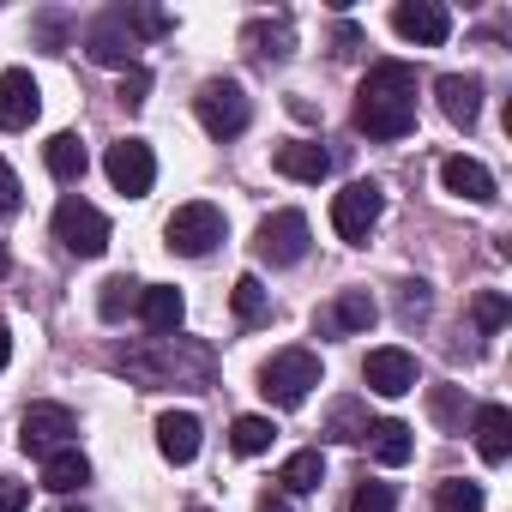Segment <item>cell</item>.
Instances as JSON below:
<instances>
[{
    "instance_id": "6da1fadb",
    "label": "cell",
    "mask_w": 512,
    "mask_h": 512,
    "mask_svg": "<svg viewBox=\"0 0 512 512\" xmlns=\"http://www.w3.org/2000/svg\"><path fill=\"white\" fill-rule=\"evenodd\" d=\"M115 368H121L133 386H145V392H157V386L205 392V386H211V374H217V350H211V344H199V338L169 332V338H139V344L115 350Z\"/></svg>"
},
{
    "instance_id": "7a4b0ae2",
    "label": "cell",
    "mask_w": 512,
    "mask_h": 512,
    "mask_svg": "<svg viewBox=\"0 0 512 512\" xmlns=\"http://www.w3.org/2000/svg\"><path fill=\"white\" fill-rule=\"evenodd\" d=\"M410 127H416V67H404V61L368 67V79L356 91V133L404 139Z\"/></svg>"
},
{
    "instance_id": "3957f363",
    "label": "cell",
    "mask_w": 512,
    "mask_h": 512,
    "mask_svg": "<svg viewBox=\"0 0 512 512\" xmlns=\"http://www.w3.org/2000/svg\"><path fill=\"white\" fill-rule=\"evenodd\" d=\"M314 386H320V356H314V350H278V356L260 368V392H266V404H278V410H302Z\"/></svg>"
},
{
    "instance_id": "277c9868",
    "label": "cell",
    "mask_w": 512,
    "mask_h": 512,
    "mask_svg": "<svg viewBox=\"0 0 512 512\" xmlns=\"http://www.w3.org/2000/svg\"><path fill=\"white\" fill-rule=\"evenodd\" d=\"M55 241H61L67 253H79V260H103V253H109V217H103L91 199L67 193V199L55 205Z\"/></svg>"
},
{
    "instance_id": "5b68a950",
    "label": "cell",
    "mask_w": 512,
    "mask_h": 512,
    "mask_svg": "<svg viewBox=\"0 0 512 512\" xmlns=\"http://www.w3.org/2000/svg\"><path fill=\"white\" fill-rule=\"evenodd\" d=\"M223 211L211 205V199H193V205H181L169 223H163V247L169 253H181V260H205V253L223 241Z\"/></svg>"
},
{
    "instance_id": "8992f818",
    "label": "cell",
    "mask_w": 512,
    "mask_h": 512,
    "mask_svg": "<svg viewBox=\"0 0 512 512\" xmlns=\"http://www.w3.org/2000/svg\"><path fill=\"white\" fill-rule=\"evenodd\" d=\"M193 115H199V127H205L211 139H235V133H247L253 103H247V91H241L235 79H205L199 97H193Z\"/></svg>"
},
{
    "instance_id": "52a82bcc",
    "label": "cell",
    "mask_w": 512,
    "mask_h": 512,
    "mask_svg": "<svg viewBox=\"0 0 512 512\" xmlns=\"http://www.w3.org/2000/svg\"><path fill=\"white\" fill-rule=\"evenodd\" d=\"M308 241H314V229H308L302 211H272L260 229H253V253H260L266 266H296V260H308Z\"/></svg>"
},
{
    "instance_id": "ba28073f",
    "label": "cell",
    "mask_w": 512,
    "mask_h": 512,
    "mask_svg": "<svg viewBox=\"0 0 512 512\" xmlns=\"http://www.w3.org/2000/svg\"><path fill=\"white\" fill-rule=\"evenodd\" d=\"M380 211H386V193H380L374 181H350L344 193H332V229H338L350 247H362V241L374 235Z\"/></svg>"
},
{
    "instance_id": "9c48e42d",
    "label": "cell",
    "mask_w": 512,
    "mask_h": 512,
    "mask_svg": "<svg viewBox=\"0 0 512 512\" xmlns=\"http://www.w3.org/2000/svg\"><path fill=\"white\" fill-rule=\"evenodd\" d=\"M73 434H79V416H73L67 404H31V410L19 416V446H25L31 458H49V452L73 446Z\"/></svg>"
},
{
    "instance_id": "30bf717a",
    "label": "cell",
    "mask_w": 512,
    "mask_h": 512,
    "mask_svg": "<svg viewBox=\"0 0 512 512\" xmlns=\"http://www.w3.org/2000/svg\"><path fill=\"white\" fill-rule=\"evenodd\" d=\"M103 169H109L115 193H127V199H145V193H151V181H157V157H151V145H145V139H115V145H109V157H103Z\"/></svg>"
},
{
    "instance_id": "8fae6325",
    "label": "cell",
    "mask_w": 512,
    "mask_h": 512,
    "mask_svg": "<svg viewBox=\"0 0 512 512\" xmlns=\"http://www.w3.org/2000/svg\"><path fill=\"white\" fill-rule=\"evenodd\" d=\"M392 31L404 43H422V49H440L452 37V13L440 7V0H398L392 7Z\"/></svg>"
},
{
    "instance_id": "7c38bea8",
    "label": "cell",
    "mask_w": 512,
    "mask_h": 512,
    "mask_svg": "<svg viewBox=\"0 0 512 512\" xmlns=\"http://www.w3.org/2000/svg\"><path fill=\"white\" fill-rule=\"evenodd\" d=\"M374 320H380V308H374L368 290H338V296L314 314V332H320V338H356V332H368Z\"/></svg>"
},
{
    "instance_id": "4fadbf2b",
    "label": "cell",
    "mask_w": 512,
    "mask_h": 512,
    "mask_svg": "<svg viewBox=\"0 0 512 512\" xmlns=\"http://www.w3.org/2000/svg\"><path fill=\"white\" fill-rule=\"evenodd\" d=\"M43 115V91L25 67H7L0 73V133H25L31 121Z\"/></svg>"
},
{
    "instance_id": "5bb4252c",
    "label": "cell",
    "mask_w": 512,
    "mask_h": 512,
    "mask_svg": "<svg viewBox=\"0 0 512 512\" xmlns=\"http://www.w3.org/2000/svg\"><path fill=\"white\" fill-rule=\"evenodd\" d=\"M362 380H368V392H380V398H404V392H416V356H410V350H398V344L368 350Z\"/></svg>"
},
{
    "instance_id": "9a60e30c",
    "label": "cell",
    "mask_w": 512,
    "mask_h": 512,
    "mask_svg": "<svg viewBox=\"0 0 512 512\" xmlns=\"http://www.w3.org/2000/svg\"><path fill=\"white\" fill-rule=\"evenodd\" d=\"M85 49H91V61H97V67H121V73H127V67H139V61H133V55H139V43H133V31L121 25V13L97 19V25L85 31Z\"/></svg>"
},
{
    "instance_id": "2e32d148",
    "label": "cell",
    "mask_w": 512,
    "mask_h": 512,
    "mask_svg": "<svg viewBox=\"0 0 512 512\" xmlns=\"http://www.w3.org/2000/svg\"><path fill=\"white\" fill-rule=\"evenodd\" d=\"M272 163H278V175L308 181V187H320V181L332 175V151H326L320 139H284V145L272 151Z\"/></svg>"
},
{
    "instance_id": "e0dca14e",
    "label": "cell",
    "mask_w": 512,
    "mask_h": 512,
    "mask_svg": "<svg viewBox=\"0 0 512 512\" xmlns=\"http://www.w3.org/2000/svg\"><path fill=\"white\" fill-rule=\"evenodd\" d=\"M470 434H476L482 464H506L512 458V410L506 404H476L470 410Z\"/></svg>"
},
{
    "instance_id": "ac0fdd59",
    "label": "cell",
    "mask_w": 512,
    "mask_h": 512,
    "mask_svg": "<svg viewBox=\"0 0 512 512\" xmlns=\"http://www.w3.org/2000/svg\"><path fill=\"white\" fill-rule=\"evenodd\" d=\"M440 187L452 193V199H464V205H494L500 193H494V175L476 163V157H446L440 163Z\"/></svg>"
},
{
    "instance_id": "d6986e66",
    "label": "cell",
    "mask_w": 512,
    "mask_h": 512,
    "mask_svg": "<svg viewBox=\"0 0 512 512\" xmlns=\"http://www.w3.org/2000/svg\"><path fill=\"white\" fill-rule=\"evenodd\" d=\"M199 440H205V428H199L193 410H163L157 416V452L169 464H193L199 458Z\"/></svg>"
},
{
    "instance_id": "ffe728a7",
    "label": "cell",
    "mask_w": 512,
    "mask_h": 512,
    "mask_svg": "<svg viewBox=\"0 0 512 512\" xmlns=\"http://www.w3.org/2000/svg\"><path fill=\"white\" fill-rule=\"evenodd\" d=\"M434 91H440V109H446V121H452V127H464V133H470V127L482 121V79H476V73H446Z\"/></svg>"
},
{
    "instance_id": "44dd1931",
    "label": "cell",
    "mask_w": 512,
    "mask_h": 512,
    "mask_svg": "<svg viewBox=\"0 0 512 512\" xmlns=\"http://www.w3.org/2000/svg\"><path fill=\"white\" fill-rule=\"evenodd\" d=\"M139 320H145V332H151V338L181 332V320H187L181 290H175V284H145V290H139Z\"/></svg>"
},
{
    "instance_id": "7402d4cb",
    "label": "cell",
    "mask_w": 512,
    "mask_h": 512,
    "mask_svg": "<svg viewBox=\"0 0 512 512\" xmlns=\"http://www.w3.org/2000/svg\"><path fill=\"white\" fill-rule=\"evenodd\" d=\"M241 49L253 61H290L296 55V31H290V19H247L241 25Z\"/></svg>"
},
{
    "instance_id": "603a6c76",
    "label": "cell",
    "mask_w": 512,
    "mask_h": 512,
    "mask_svg": "<svg viewBox=\"0 0 512 512\" xmlns=\"http://www.w3.org/2000/svg\"><path fill=\"white\" fill-rule=\"evenodd\" d=\"M85 482H91V458L79 446H61V452L43 458V488L49 494H79Z\"/></svg>"
},
{
    "instance_id": "cb8c5ba5",
    "label": "cell",
    "mask_w": 512,
    "mask_h": 512,
    "mask_svg": "<svg viewBox=\"0 0 512 512\" xmlns=\"http://www.w3.org/2000/svg\"><path fill=\"white\" fill-rule=\"evenodd\" d=\"M43 163H49V175L55 181H85V169H91V151H85V139L79 133H55L49 145H43Z\"/></svg>"
},
{
    "instance_id": "d4e9b609",
    "label": "cell",
    "mask_w": 512,
    "mask_h": 512,
    "mask_svg": "<svg viewBox=\"0 0 512 512\" xmlns=\"http://www.w3.org/2000/svg\"><path fill=\"white\" fill-rule=\"evenodd\" d=\"M368 452L386 464V470H398V464H410V452H416V434H410V422H374L368 428Z\"/></svg>"
},
{
    "instance_id": "484cf974",
    "label": "cell",
    "mask_w": 512,
    "mask_h": 512,
    "mask_svg": "<svg viewBox=\"0 0 512 512\" xmlns=\"http://www.w3.org/2000/svg\"><path fill=\"white\" fill-rule=\"evenodd\" d=\"M139 278H127V272H115V278H103V290H97V314L109 320V326H121L127 314H139Z\"/></svg>"
},
{
    "instance_id": "4316f807",
    "label": "cell",
    "mask_w": 512,
    "mask_h": 512,
    "mask_svg": "<svg viewBox=\"0 0 512 512\" xmlns=\"http://www.w3.org/2000/svg\"><path fill=\"white\" fill-rule=\"evenodd\" d=\"M368 428H374V422H368V410H362L356 398H338V404L326 410V434H332L338 446H362Z\"/></svg>"
},
{
    "instance_id": "83f0119b",
    "label": "cell",
    "mask_w": 512,
    "mask_h": 512,
    "mask_svg": "<svg viewBox=\"0 0 512 512\" xmlns=\"http://www.w3.org/2000/svg\"><path fill=\"white\" fill-rule=\"evenodd\" d=\"M278 482H284V494H314L326 482V458L320 452H290L284 470H278Z\"/></svg>"
},
{
    "instance_id": "f1b7e54d",
    "label": "cell",
    "mask_w": 512,
    "mask_h": 512,
    "mask_svg": "<svg viewBox=\"0 0 512 512\" xmlns=\"http://www.w3.org/2000/svg\"><path fill=\"white\" fill-rule=\"evenodd\" d=\"M272 440H278L272 416H235V428H229V446H235L241 458H260V452H272Z\"/></svg>"
},
{
    "instance_id": "f546056e",
    "label": "cell",
    "mask_w": 512,
    "mask_h": 512,
    "mask_svg": "<svg viewBox=\"0 0 512 512\" xmlns=\"http://www.w3.org/2000/svg\"><path fill=\"white\" fill-rule=\"evenodd\" d=\"M229 302H235V320H241V326H260V320L272 314V290H266L260 278H235Z\"/></svg>"
},
{
    "instance_id": "4dcf8cb0",
    "label": "cell",
    "mask_w": 512,
    "mask_h": 512,
    "mask_svg": "<svg viewBox=\"0 0 512 512\" xmlns=\"http://www.w3.org/2000/svg\"><path fill=\"white\" fill-rule=\"evenodd\" d=\"M434 512H482V482H470V476L434 482Z\"/></svg>"
},
{
    "instance_id": "1f68e13d",
    "label": "cell",
    "mask_w": 512,
    "mask_h": 512,
    "mask_svg": "<svg viewBox=\"0 0 512 512\" xmlns=\"http://www.w3.org/2000/svg\"><path fill=\"white\" fill-rule=\"evenodd\" d=\"M470 320H476L482 338H494V332L512 320V302H506L500 290H476V296H470Z\"/></svg>"
},
{
    "instance_id": "d6a6232c",
    "label": "cell",
    "mask_w": 512,
    "mask_h": 512,
    "mask_svg": "<svg viewBox=\"0 0 512 512\" xmlns=\"http://www.w3.org/2000/svg\"><path fill=\"white\" fill-rule=\"evenodd\" d=\"M428 416H434L440 428L464 434V398H458V386H428Z\"/></svg>"
},
{
    "instance_id": "836d02e7",
    "label": "cell",
    "mask_w": 512,
    "mask_h": 512,
    "mask_svg": "<svg viewBox=\"0 0 512 512\" xmlns=\"http://www.w3.org/2000/svg\"><path fill=\"white\" fill-rule=\"evenodd\" d=\"M344 512H398V494H392V482H356Z\"/></svg>"
},
{
    "instance_id": "e575fe53",
    "label": "cell",
    "mask_w": 512,
    "mask_h": 512,
    "mask_svg": "<svg viewBox=\"0 0 512 512\" xmlns=\"http://www.w3.org/2000/svg\"><path fill=\"white\" fill-rule=\"evenodd\" d=\"M121 25L133 31V43H139V37H163V31H169V13H163V7H121Z\"/></svg>"
},
{
    "instance_id": "d590c367",
    "label": "cell",
    "mask_w": 512,
    "mask_h": 512,
    "mask_svg": "<svg viewBox=\"0 0 512 512\" xmlns=\"http://www.w3.org/2000/svg\"><path fill=\"white\" fill-rule=\"evenodd\" d=\"M404 296H398V314H404V326H416V320H428V284L422 278H410V284H398Z\"/></svg>"
},
{
    "instance_id": "8d00e7d4",
    "label": "cell",
    "mask_w": 512,
    "mask_h": 512,
    "mask_svg": "<svg viewBox=\"0 0 512 512\" xmlns=\"http://www.w3.org/2000/svg\"><path fill=\"white\" fill-rule=\"evenodd\" d=\"M115 97H121L127 109H139V103L151 97V73H145V67H127V73H121V91H115Z\"/></svg>"
},
{
    "instance_id": "74e56055",
    "label": "cell",
    "mask_w": 512,
    "mask_h": 512,
    "mask_svg": "<svg viewBox=\"0 0 512 512\" xmlns=\"http://www.w3.org/2000/svg\"><path fill=\"white\" fill-rule=\"evenodd\" d=\"M19 193H25V187H19V175H13V163H7V157H0V217H13V211H19Z\"/></svg>"
},
{
    "instance_id": "f35d334b",
    "label": "cell",
    "mask_w": 512,
    "mask_h": 512,
    "mask_svg": "<svg viewBox=\"0 0 512 512\" xmlns=\"http://www.w3.org/2000/svg\"><path fill=\"white\" fill-rule=\"evenodd\" d=\"M31 506V488L25 482H0V512H25Z\"/></svg>"
},
{
    "instance_id": "ab89813d",
    "label": "cell",
    "mask_w": 512,
    "mask_h": 512,
    "mask_svg": "<svg viewBox=\"0 0 512 512\" xmlns=\"http://www.w3.org/2000/svg\"><path fill=\"white\" fill-rule=\"evenodd\" d=\"M253 512H296V506H290V500H284V494H272V488H266V494H260V500H253Z\"/></svg>"
},
{
    "instance_id": "60d3db41",
    "label": "cell",
    "mask_w": 512,
    "mask_h": 512,
    "mask_svg": "<svg viewBox=\"0 0 512 512\" xmlns=\"http://www.w3.org/2000/svg\"><path fill=\"white\" fill-rule=\"evenodd\" d=\"M362 49V31L356 25H338V55H356Z\"/></svg>"
},
{
    "instance_id": "b9f144b4",
    "label": "cell",
    "mask_w": 512,
    "mask_h": 512,
    "mask_svg": "<svg viewBox=\"0 0 512 512\" xmlns=\"http://www.w3.org/2000/svg\"><path fill=\"white\" fill-rule=\"evenodd\" d=\"M13 362V332H7V320H0V368Z\"/></svg>"
},
{
    "instance_id": "7bdbcfd3",
    "label": "cell",
    "mask_w": 512,
    "mask_h": 512,
    "mask_svg": "<svg viewBox=\"0 0 512 512\" xmlns=\"http://www.w3.org/2000/svg\"><path fill=\"white\" fill-rule=\"evenodd\" d=\"M7 266H13V260H7V247H0V278H7Z\"/></svg>"
},
{
    "instance_id": "ee69618b",
    "label": "cell",
    "mask_w": 512,
    "mask_h": 512,
    "mask_svg": "<svg viewBox=\"0 0 512 512\" xmlns=\"http://www.w3.org/2000/svg\"><path fill=\"white\" fill-rule=\"evenodd\" d=\"M55 512H85V506H55Z\"/></svg>"
},
{
    "instance_id": "f6af8a7d",
    "label": "cell",
    "mask_w": 512,
    "mask_h": 512,
    "mask_svg": "<svg viewBox=\"0 0 512 512\" xmlns=\"http://www.w3.org/2000/svg\"><path fill=\"white\" fill-rule=\"evenodd\" d=\"M187 512H211V506H187Z\"/></svg>"
}]
</instances>
